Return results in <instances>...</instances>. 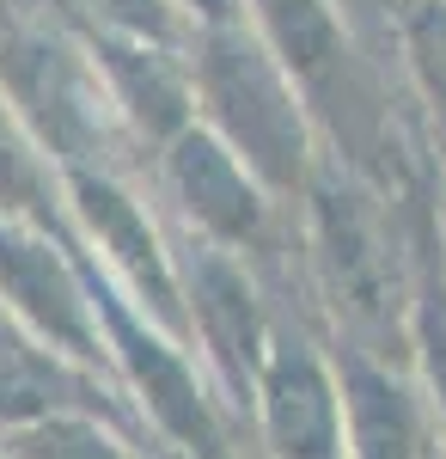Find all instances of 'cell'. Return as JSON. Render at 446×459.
Here are the masks:
<instances>
[{"label":"cell","mask_w":446,"mask_h":459,"mask_svg":"<svg viewBox=\"0 0 446 459\" xmlns=\"http://www.w3.org/2000/svg\"><path fill=\"white\" fill-rule=\"evenodd\" d=\"M422 43H428V62H434V74H446V13L422 25Z\"/></svg>","instance_id":"cell-1"}]
</instances>
